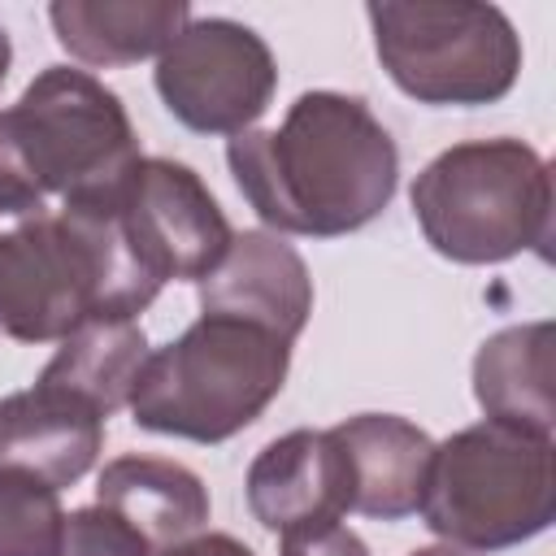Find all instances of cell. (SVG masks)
<instances>
[{
  "mask_svg": "<svg viewBox=\"0 0 556 556\" xmlns=\"http://www.w3.org/2000/svg\"><path fill=\"white\" fill-rule=\"evenodd\" d=\"M48 22L56 43L96 70L161 56L191 22L187 0H52Z\"/></svg>",
  "mask_w": 556,
  "mask_h": 556,
  "instance_id": "cell-15",
  "label": "cell"
},
{
  "mask_svg": "<svg viewBox=\"0 0 556 556\" xmlns=\"http://www.w3.org/2000/svg\"><path fill=\"white\" fill-rule=\"evenodd\" d=\"M9 65H13V43H9V30L0 26V83L9 78Z\"/></svg>",
  "mask_w": 556,
  "mask_h": 556,
  "instance_id": "cell-23",
  "label": "cell"
},
{
  "mask_svg": "<svg viewBox=\"0 0 556 556\" xmlns=\"http://www.w3.org/2000/svg\"><path fill=\"white\" fill-rule=\"evenodd\" d=\"M113 208L130 252L161 287L200 282L235 239L204 178L169 156H139L117 187Z\"/></svg>",
  "mask_w": 556,
  "mask_h": 556,
  "instance_id": "cell-9",
  "label": "cell"
},
{
  "mask_svg": "<svg viewBox=\"0 0 556 556\" xmlns=\"http://www.w3.org/2000/svg\"><path fill=\"white\" fill-rule=\"evenodd\" d=\"M278 539H282V552H278V556H369L365 539H361L356 530H348L343 521L287 530V534H278Z\"/></svg>",
  "mask_w": 556,
  "mask_h": 556,
  "instance_id": "cell-20",
  "label": "cell"
},
{
  "mask_svg": "<svg viewBox=\"0 0 556 556\" xmlns=\"http://www.w3.org/2000/svg\"><path fill=\"white\" fill-rule=\"evenodd\" d=\"M248 513L269 530H304L352 513V469L334 430H287L269 439L243 478Z\"/></svg>",
  "mask_w": 556,
  "mask_h": 556,
  "instance_id": "cell-10",
  "label": "cell"
},
{
  "mask_svg": "<svg viewBox=\"0 0 556 556\" xmlns=\"http://www.w3.org/2000/svg\"><path fill=\"white\" fill-rule=\"evenodd\" d=\"M0 130L43 200H104L139 165V135L122 96L74 65H43L17 104L0 109Z\"/></svg>",
  "mask_w": 556,
  "mask_h": 556,
  "instance_id": "cell-7",
  "label": "cell"
},
{
  "mask_svg": "<svg viewBox=\"0 0 556 556\" xmlns=\"http://www.w3.org/2000/svg\"><path fill=\"white\" fill-rule=\"evenodd\" d=\"M408 556H473L465 547H452V543H434V547H413Z\"/></svg>",
  "mask_w": 556,
  "mask_h": 556,
  "instance_id": "cell-22",
  "label": "cell"
},
{
  "mask_svg": "<svg viewBox=\"0 0 556 556\" xmlns=\"http://www.w3.org/2000/svg\"><path fill=\"white\" fill-rule=\"evenodd\" d=\"M65 508L56 491L0 473V556H56Z\"/></svg>",
  "mask_w": 556,
  "mask_h": 556,
  "instance_id": "cell-18",
  "label": "cell"
},
{
  "mask_svg": "<svg viewBox=\"0 0 556 556\" xmlns=\"http://www.w3.org/2000/svg\"><path fill=\"white\" fill-rule=\"evenodd\" d=\"M352 469V513L374 521H404L421 508L434 439L395 413H356L330 426Z\"/></svg>",
  "mask_w": 556,
  "mask_h": 556,
  "instance_id": "cell-13",
  "label": "cell"
},
{
  "mask_svg": "<svg viewBox=\"0 0 556 556\" xmlns=\"http://www.w3.org/2000/svg\"><path fill=\"white\" fill-rule=\"evenodd\" d=\"M96 504L117 513L152 552H165L208 526V486L195 469L165 456H117L96 478Z\"/></svg>",
  "mask_w": 556,
  "mask_h": 556,
  "instance_id": "cell-14",
  "label": "cell"
},
{
  "mask_svg": "<svg viewBox=\"0 0 556 556\" xmlns=\"http://www.w3.org/2000/svg\"><path fill=\"white\" fill-rule=\"evenodd\" d=\"M374 52L387 78L430 109L495 104L517 87L521 35L482 0H369Z\"/></svg>",
  "mask_w": 556,
  "mask_h": 556,
  "instance_id": "cell-6",
  "label": "cell"
},
{
  "mask_svg": "<svg viewBox=\"0 0 556 556\" xmlns=\"http://www.w3.org/2000/svg\"><path fill=\"white\" fill-rule=\"evenodd\" d=\"M421 526L465 552H504L556 521V443L504 421H478L430 452Z\"/></svg>",
  "mask_w": 556,
  "mask_h": 556,
  "instance_id": "cell-5",
  "label": "cell"
},
{
  "mask_svg": "<svg viewBox=\"0 0 556 556\" xmlns=\"http://www.w3.org/2000/svg\"><path fill=\"white\" fill-rule=\"evenodd\" d=\"M287 369L291 343L274 330L200 313L178 339L148 352L130 391V417L152 434L226 443L278 400Z\"/></svg>",
  "mask_w": 556,
  "mask_h": 556,
  "instance_id": "cell-3",
  "label": "cell"
},
{
  "mask_svg": "<svg viewBox=\"0 0 556 556\" xmlns=\"http://www.w3.org/2000/svg\"><path fill=\"white\" fill-rule=\"evenodd\" d=\"M161 104L195 135H243L278 91L269 43L235 17H191L152 70Z\"/></svg>",
  "mask_w": 556,
  "mask_h": 556,
  "instance_id": "cell-8",
  "label": "cell"
},
{
  "mask_svg": "<svg viewBox=\"0 0 556 556\" xmlns=\"http://www.w3.org/2000/svg\"><path fill=\"white\" fill-rule=\"evenodd\" d=\"M56 556H156L135 526H126L117 513L91 504V508H74L65 513L61 526V547Z\"/></svg>",
  "mask_w": 556,
  "mask_h": 556,
  "instance_id": "cell-19",
  "label": "cell"
},
{
  "mask_svg": "<svg viewBox=\"0 0 556 556\" xmlns=\"http://www.w3.org/2000/svg\"><path fill=\"white\" fill-rule=\"evenodd\" d=\"M473 400L486 421L552 434V321H521L495 330L473 356Z\"/></svg>",
  "mask_w": 556,
  "mask_h": 556,
  "instance_id": "cell-16",
  "label": "cell"
},
{
  "mask_svg": "<svg viewBox=\"0 0 556 556\" xmlns=\"http://www.w3.org/2000/svg\"><path fill=\"white\" fill-rule=\"evenodd\" d=\"M226 165L274 235L339 239L369 226L400 187V148L361 96L304 91L274 130H243Z\"/></svg>",
  "mask_w": 556,
  "mask_h": 556,
  "instance_id": "cell-1",
  "label": "cell"
},
{
  "mask_svg": "<svg viewBox=\"0 0 556 556\" xmlns=\"http://www.w3.org/2000/svg\"><path fill=\"white\" fill-rule=\"evenodd\" d=\"M408 204L426 243L456 265L547 256L552 243V169L513 135L443 148L413 178Z\"/></svg>",
  "mask_w": 556,
  "mask_h": 556,
  "instance_id": "cell-4",
  "label": "cell"
},
{
  "mask_svg": "<svg viewBox=\"0 0 556 556\" xmlns=\"http://www.w3.org/2000/svg\"><path fill=\"white\" fill-rule=\"evenodd\" d=\"M100 447L104 417L61 387L35 378L0 400V473L9 478L65 491L100 460Z\"/></svg>",
  "mask_w": 556,
  "mask_h": 556,
  "instance_id": "cell-11",
  "label": "cell"
},
{
  "mask_svg": "<svg viewBox=\"0 0 556 556\" xmlns=\"http://www.w3.org/2000/svg\"><path fill=\"white\" fill-rule=\"evenodd\" d=\"M200 313L239 317L295 343L313 313L304 256L269 230H235L226 256L200 278Z\"/></svg>",
  "mask_w": 556,
  "mask_h": 556,
  "instance_id": "cell-12",
  "label": "cell"
},
{
  "mask_svg": "<svg viewBox=\"0 0 556 556\" xmlns=\"http://www.w3.org/2000/svg\"><path fill=\"white\" fill-rule=\"evenodd\" d=\"M156 556H256V552L235 534L200 530V534H191V539H182V543H174V547H165Z\"/></svg>",
  "mask_w": 556,
  "mask_h": 556,
  "instance_id": "cell-21",
  "label": "cell"
},
{
  "mask_svg": "<svg viewBox=\"0 0 556 556\" xmlns=\"http://www.w3.org/2000/svg\"><path fill=\"white\" fill-rule=\"evenodd\" d=\"M113 195L0 230V334L61 343L91 317L135 321L161 295L122 235Z\"/></svg>",
  "mask_w": 556,
  "mask_h": 556,
  "instance_id": "cell-2",
  "label": "cell"
},
{
  "mask_svg": "<svg viewBox=\"0 0 556 556\" xmlns=\"http://www.w3.org/2000/svg\"><path fill=\"white\" fill-rule=\"evenodd\" d=\"M148 365V334L126 317H91L65 334L52 361L39 369V382L61 387L91 404L104 421L130 404V391Z\"/></svg>",
  "mask_w": 556,
  "mask_h": 556,
  "instance_id": "cell-17",
  "label": "cell"
}]
</instances>
